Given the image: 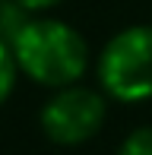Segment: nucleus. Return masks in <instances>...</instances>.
<instances>
[{"mask_svg":"<svg viewBox=\"0 0 152 155\" xmlns=\"http://www.w3.org/2000/svg\"><path fill=\"white\" fill-rule=\"evenodd\" d=\"M32 13L25 10L22 3H16V0H0V45H10L19 38V32L29 25Z\"/></svg>","mask_w":152,"mask_h":155,"instance_id":"nucleus-4","label":"nucleus"},{"mask_svg":"<svg viewBox=\"0 0 152 155\" xmlns=\"http://www.w3.org/2000/svg\"><path fill=\"white\" fill-rule=\"evenodd\" d=\"M101 92L114 101L140 104L152 98V25L121 29L101 48L98 63Z\"/></svg>","mask_w":152,"mask_h":155,"instance_id":"nucleus-2","label":"nucleus"},{"mask_svg":"<svg viewBox=\"0 0 152 155\" xmlns=\"http://www.w3.org/2000/svg\"><path fill=\"white\" fill-rule=\"evenodd\" d=\"M105 92H95L86 86L54 89L48 104L41 108V130L54 146H82L101 130L108 114Z\"/></svg>","mask_w":152,"mask_h":155,"instance_id":"nucleus-3","label":"nucleus"},{"mask_svg":"<svg viewBox=\"0 0 152 155\" xmlns=\"http://www.w3.org/2000/svg\"><path fill=\"white\" fill-rule=\"evenodd\" d=\"M13 54H16L22 76L48 89L76 86L89 70L86 38L60 19L32 16L29 25L13 41Z\"/></svg>","mask_w":152,"mask_h":155,"instance_id":"nucleus-1","label":"nucleus"},{"mask_svg":"<svg viewBox=\"0 0 152 155\" xmlns=\"http://www.w3.org/2000/svg\"><path fill=\"white\" fill-rule=\"evenodd\" d=\"M19 73H22V70H19V63H16L13 48H10V45H0V104L13 95Z\"/></svg>","mask_w":152,"mask_h":155,"instance_id":"nucleus-5","label":"nucleus"},{"mask_svg":"<svg viewBox=\"0 0 152 155\" xmlns=\"http://www.w3.org/2000/svg\"><path fill=\"white\" fill-rule=\"evenodd\" d=\"M117 155H152V127H136L121 143Z\"/></svg>","mask_w":152,"mask_h":155,"instance_id":"nucleus-6","label":"nucleus"},{"mask_svg":"<svg viewBox=\"0 0 152 155\" xmlns=\"http://www.w3.org/2000/svg\"><path fill=\"white\" fill-rule=\"evenodd\" d=\"M16 3H22L29 13H45V10H51V6H57L60 0H16Z\"/></svg>","mask_w":152,"mask_h":155,"instance_id":"nucleus-7","label":"nucleus"}]
</instances>
